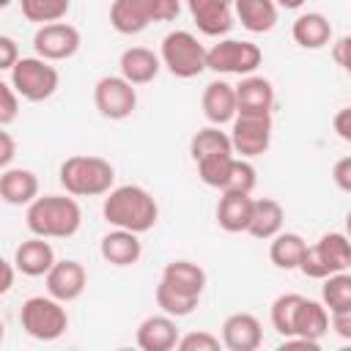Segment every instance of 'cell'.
Returning a JSON list of instances; mask_svg holds the SVG:
<instances>
[{
  "instance_id": "obj_44",
  "label": "cell",
  "mask_w": 351,
  "mask_h": 351,
  "mask_svg": "<svg viewBox=\"0 0 351 351\" xmlns=\"http://www.w3.org/2000/svg\"><path fill=\"white\" fill-rule=\"evenodd\" d=\"M332 329H335L337 337L351 340V307L340 310V313H332Z\"/></svg>"
},
{
  "instance_id": "obj_40",
  "label": "cell",
  "mask_w": 351,
  "mask_h": 351,
  "mask_svg": "<svg viewBox=\"0 0 351 351\" xmlns=\"http://www.w3.org/2000/svg\"><path fill=\"white\" fill-rule=\"evenodd\" d=\"M332 181L340 192H348L351 195V156H343L335 162L332 167Z\"/></svg>"
},
{
  "instance_id": "obj_11",
  "label": "cell",
  "mask_w": 351,
  "mask_h": 351,
  "mask_svg": "<svg viewBox=\"0 0 351 351\" xmlns=\"http://www.w3.org/2000/svg\"><path fill=\"white\" fill-rule=\"evenodd\" d=\"M271 132H274V121L271 115H247L239 112L230 123V143L236 156L244 159H255L263 156L271 145Z\"/></svg>"
},
{
  "instance_id": "obj_32",
  "label": "cell",
  "mask_w": 351,
  "mask_h": 351,
  "mask_svg": "<svg viewBox=\"0 0 351 351\" xmlns=\"http://www.w3.org/2000/svg\"><path fill=\"white\" fill-rule=\"evenodd\" d=\"M233 159H236L233 151H222V154H211V156L195 162V165H197V178H200L206 186L222 192V186H225V181H228V176H230Z\"/></svg>"
},
{
  "instance_id": "obj_4",
  "label": "cell",
  "mask_w": 351,
  "mask_h": 351,
  "mask_svg": "<svg viewBox=\"0 0 351 351\" xmlns=\"http://www.w3.org/2000/svg\"><path fill=\"white\" fill-rule=\"evenodd\" d=\"M178 14V0H112L110 25L121 36H134L143 33L151 22H173Z\"/></svg>"
},
{
  "instance_id": "obj_12",
  "label": "cell",
  "mask_w": 351,
  "mask_h": 351,
  "mask_svg": "<svg viewBox=\"0 0 351 351\" xmlns=\"http://www.w3.org/2000/svg\"><path fill=\"white\" fill-rule=\"evenodd\" d=\"M82 36L74 25L69 22H49V25H38V30L33 33V52L44 60H69L80 52Z\"/></svg>"
},
{
  "instance_id": "obj_33",
  "label": "cell",
  "mask_w": 351,
  "mask_h": 351,
  "mask_svg": "<svg viewBox=\"0 0 351 351\" xmlns=\"http://www.w3.org/2000/svg\"><path fill=\"white\" fill-rule=\"evenodd\" d=\"M321 302L326 304L329 315L351 307V271L329 274L321 285Z\"/></svg>"
},
{
  "instance_id": "obj_16",
  "label": "cell",
  "mask_w": 351,
  "mask_h": 351,
  "mask_svg": "<svg viewBox=\"0 0 351 351\" xmlns=\"http://www.w3.org/2000/svg\"><path fill=\"white\" fill-rule=\"evenodd\" d=\"M263 343V326L252 313H230L222 324V346L228 351H255Z\"/></svg>"
},
{
  "instance_id": "obj_38",
  "label": "cell",
  "mask_w": 351,
  "mask_h": 351,
  "mask_svg": "<svg viewBox=\"0 0 351 351\" xmlns=\"http://www.w3.org/2000/svg\"><path fill=\"white\" fill-rule=\"evenodd\" d=\"M222 346V337L206 332V329H197V332H186L184 337H178V351H219Z\"/></svg>"
},
{
  "instance_id": "obj_15",
  "label": "cell",
  "mask_w": 351,
  "mask_h": 351,
  "mask_svg": "<svg viewBox=\"0 0 351 351\" xmlns=\"http://www.w3.org/2000/svg\"><path fill=\"white\" fill-rule=\"evenodd\" d=\"M200 107H203V115H206L208 123H214V126L233 123V118L239 115L236 85H230L228 80H211V82L203 88Z\"/></svg>"
},
{
  "instance_id": "obj_13",
  "label": "cell",
  "mask_w": 351,
  "mask_h": 351,
  "mask_svg": "<svg viewBox=\"0 0 351 351\" xmlns=\"http://www.w3.org/2000/svg\"><path fill=\"white\" fill-rule=\"evenodd\" d=\"M44 282H47V293L49 296H55V299L69 304V302H74V299H80L85 293L88 271H85V266L80 261L63 258V261H55V266L47 271Z\"/></svg>"
},
{
  "instance_id": "obj_47",
  "label": "cell",
  "mask_w": 351,
  "mask_h": 351,
  "mask_svg": "<svg viewBox=\"0 0 351 351\" xmlns=\"http://www.w3.org/2000/svg\"><path fill=\"white\" fill-rule=\"evenodd\" d=\"M346 233H348V236H351V211H348V214H346Z\"/></svg>"
},
{
  "instance_id": "obj_8",
  "label": "cell",
  "mask_w": 351,
  "mask_h": 351,
  "mask_svg": "<svg viewBox=\"0 0 351 351\" xmlns=\"http://www.w3.org/2000/svg\"><path fill=\"white\" fill-rule=\"evenodd\" d=\"M8 82L16 88V93L25 101H47L49 96H55L60 85V74L52 66V60L30 55L16 60V66L8 71Z\"/></svg>"
},
{
  "instance_id": "obj_21",
  "label": "cell",
  "mask_w": 351,
  "mask_h": 351,
  "mask_svg": "<svg viewBox=\"0 0 351 351\" xmlns=\"http://www.w3.org/2000/svg\"><path fill=\"white\" fill-rule=\"evenodd\" d=\"M255 197L247 192H222L217 203V225L225 233H247Z\"/></svg>"
},
{
  "instance_id": "obj_36",
  "label": "cell",
  "mask_w": 351,
  "mask_h": 351,
  "mask_svg": "<svg viewBox=\"0 0 351 351\" xmlns=\"http://www.w3.org/2000/svg\"><path fill=\"white\" fill-rule=\"evenodd\" d=\"M255 184H258V173H255L252 162L244 159V156H236V159H233V167H230V176H228V181H225V186H222V192H247V195H252Z\"/></svg>"
},
{
  "instance_id": "obj_39",
  "label": "cell",
  "mask_w": 351,
  "mask_h": 351,
  "mask_svg": "<svg viewBox=\"0 0 351 351\" xmlns=\"http://www.w3.org/2000/svg\"><path fill=\"white\" fill-rule=\"evenodd\" d=\"M19 58H22V55H19L16 41H14L11 36H0V69H3V71H11Z\"/></svg>"
},
{
  "instance_id": "obj_35",
  "label": "cell",
  "mask_w": 351,
  "mask_h": 351,
  "mask_svg": "<svg viewBox=\"0 0 351 351\" xmlns=\"http://www.w3.org/2000/svg\"><path fill=\"white\" fill-rule=\"evenodd\" d=\"M19 8H22V16L27 22L49 25V22L66 19L71 0H19Z\"/></svg>"
},
{
  "instance_id": "obj_3",
  "label": "cell",
  "mask_w": 351,
  "mask_h": 351,
  "mask_svg": "<svg viewBox=\"0 0 351 351\" xmlns=\"http://www.w3.org/2000/svg\"><path fill=\"white\" fill-rule=\"evenodd\" d=\"M58 181L74 197H99L115 186V167L104 156L74 154L60 162Z\"/></svg>"
},
{
  "instance_id": "obj_2",
  "label": "cell",
  "mask_w": 351,
  "mask_h": 351,
  "mask_svg": "<svg viewBox=\"0 0 351 351\" xmlns=\"http://www.w3.org/2000/svg\"><path fill=\"white\" fill-rule=\"evenodd\" d=\"M25 225L33 236L44 239H71L82 228V208L74 195H38L27 211Z\"/></svg>"
},
{
  "instance_id": "obj_19",
  "label": "cell",
  "mask_w": 351,
  "mask_h": 351,
  "mask_svg": "<svg viewBox=\"0 0 351 351\" xmlns=\"http://www.w3.org/2000/svg\"><path fill=\"white\" fill-rule=\"evenodd\" d=\"M55 250L44 236H30L14 250L16 271L25 277H47V271L55 266Z\"/></svg>"
},
{
  "instance_id": "obj_6",
  "label": "cell",
  "mask_w": 351,
  "mask_h": 351,
  "mask_svg": "<svg viewBox=\"0 0 351 351\" xmlns=\"http://www.w3.org/2000/svg\"><path fill=\"white\" fill-rule=\"evenodd\" d=\"M351 269V236L332 230L324 233L315 244H307L299 271L310 280H326L329 274Z\"/></svg>"
},
{
  "instance_id": "obj_34",
  "label": "cell",
  "mask_w": 351,
  "mask_h": 351,
  "mask_svg": "<svg viewBox=\"0 0 351 351\" xmlns=\"http://www.w3.org/2000/svg\"><path fill=\"white\" fill-rule=\"evenodd\" d=\"M302 293H280L271 302V326L277 329L280 337H291L296 332V313L302 304Z\"/></svg>"
},
{
  "instance_id": "obj_22",
  "label": "cell",
  "mask_w": 351,
  "mask_h": 351,
  "mask_svg": "<svg viewBox=\"0 0 351 351\" xmlns=\"http://www.w3.org/2000/svg\"><path fill=\"white\" fill-rule=\"evenodd\" d=\"M118 66H121V74L132 85H148L159 77L162 58L148 47H126L118 58Z\"/></svg>"
},
{
  "instance_id": "obj_31",
  "label": "cell",
  "mask_w": 351,
  "mask_h": 351,
  "mask_svg": "<svg viewBox=\"0 0 351 351\" xmlns=\"http://www.w3.org/2000/svg\"><path fill=\"white\" fill-rule=\"evenodd\" d=\"M154 299H156V307H159L162 313L173 315V318H184V315H189V313L197 307V302H200V296L184 293V291L167 285L165 280H159V285H156V291H154Z\"/></svg>"
},
{
  "instance_id": "obj_26",
  "label": "cell",
  "mask_w": 351,
  "mask_h": 351,
  "mask_svg": "<svg viewBox=\"0 0 351 351\" xmlns=\"http://www.w3.org/2000/svg\"><path fill=\"white\" fill-rule=\"evenodd\" d=\"M282 222H285V208H282L274 197H255L252 219H250L247 233H250L252 239L271 241V239L282 230Z\"/></svg>"
},
{
  "instance_id": "obj_28",
  "label": "cell",
  "mask_w": 351,
  "mask_h": 351,
  "mask_svg": "<svg viewBox=\"0 0 351 351\" xmlns=\"http://www.w3.org/2000/svg\"><path fill=\"white\" fill-rule=\"evenodd\" d=\"M307 252V241L299 236V233H288V230H280L271 241H269V258L277 269L282 271H293L302 266V258Z\"/></svg>"
},
{
  "instance_id": "obj_20",
  "label": "cell",
  "mask_w": 351,
  "mask_h": 351,
  "mask_svg": "<svg viewBox=\"0 0 351 351\" xmlns=\"http://www.w3.org/2000/svg\"><path fill=\"white\" fill-rule=\"evenodd\" d=\"M236 99H239V112L247 115H271L274 110V85L261 77V74H247L236 85Z\"/></svg>"
},
{
  "instance_id": "obj_17",
  "label": "cell",
  "mask_w": 351,
  "mask_h": 351,
  "mask_svg": "<svg viewBox=\"0 0 351 351\" xmlns=\"http://www.w3.org/2000/svg\"><path fill=\"white\" fill-rule=\"evenodd\" d=\"M99 255L110 263V266H134L143 258V241L140 233L134 230H123V228H112L110 233L101 236L99 241Z\"/></svg>"
},
{
  "instance_id": "obj_37",
  "label": "cell",
  "mask_w": 351,
  "mask_h": 351,
  "mask_svg": "<svg viewBox=\"0 0 351 351\" xmlns=\"http://www.w3.org/2000/svg\"><path fill=\"white\" fill-rule=\"evenodd\" d=\"M19 107H22V96L16 93V88L8 80L0 82V126H11L19 115Z\"/></svg>"
},
{
  "instance_id": "obj_27",
  "label": "cell",
  "mask_w": 351,
  "mask_h": 351,
  "mask_svg": "<svg viewBox=\"0 0 351 351\" xmlns=\"http://www.w3.org/2000/svg\"><path fill=\"white\" fill-rule=\"evenodd\" d=\"M159 280H165L167 285L178 288L184 293H192V296H203V291H206V271H203V266H197L195 261H184V258L165 263Z\"/></svg>"
},
{
  "instance_id": "obj_48",
  "label": "cell",
  "mask_w": 351,
  "mask_h": 351,
  "mask_svg": "<svg viewBox=\"0 0 351 351\" xmlns=\"http://www.w3.org/2000/svg\"><path fill=\"white\" fill-rule=\"evenodd\" d=\"M11 3H14V0H0V5H3V8H8Z\"/></svg>"
},
{
  "instance_id": "obj_29",
  "label": "cell",
  "mask_w": 351,
  "mask_h": 351,
  "mask_svg": "<svg viewBox=\"0 0 351 351\" xmlns=\"http://www.w3.org/2000/svg\"><path fill=\"white\" fill-rule=\"evenodd\" d=\"M329 310L324 302H315V299H302L299 304V313H296V332L293 335H302V337H310V340H318L329 332Z\"/></svg>"
},
{
  "instance_id": "obj_45",
  "label": "cell",
  "mask_w": 351,
  "mask_h": 351,
  "mask_svg": "<svg viewBox=\"0 0 351 351\" xmlns=\"http://www.w3.org/2000/svg\"><path fill=\"white\" fill-rule=\"evenodd\" d=\"M14 271H16V263L14 261H3V282H0V293H8L14 288Z\"/></svg>"
},
{
  "instance_id": "obj_23",
  "label": "cell",
  "mask_w": 351,
  "mask_h": 351,
  "mask_svg": "<svg viewBox=\"0 0 351 351\" xmlns=\"http://www.w3.org/2000/svg\"><path fill=\"white\" fill-rule=\"evenodd\" d=\"M0 197L8 206H30L38 197V176L27 167H3Z\"/></svg>"
},
{
  "instance_id": "obj_30",
  "label": "cell",
  "mask_w": 351,
  "mask_h": 351,
  "mask_svg": "<svg viewBox=\"0 0 351 351\" xmlns=\"http://www.w3.org/2000/svg\"><path fill=\"white\" fill-rule=\"evenodd\" d=\"M222 151H233V143H230V132H222L219 126L208 123L203 129H197L189 140V156L195 162L211 156V154H222ZM236 154V151H233Z\"/></svg>"
},
{
  "instance_id": "obj_1",
  "label": "cell",
  "mask_w": 351,
  "mask_h": 351,
  "mask_svg": "<svg viewBox=\"0 0 351 351\" xmlns=\"http://www.w3.org/2000/svg\"><path fill=\"white\" fill-rule=\"evenodd\" d=\"M101 214H104L107 225H112V228L148 233L159 222V203L145 186L121 184V186H112L104 195Z\"/></svg>"
},
{
  "instance_id": "obj_46",
  "label": "cell",
  "mask_w": 351,
  "mask_h": 351,
  "mask_svg": "<svg viewBox=\"0 0 351 351\" xmlns=\"http://www.w3.org/2000/svg\"><path fill=\"white\" fill-rule=\"evenodd\" d=\"M280 8H285V11H296V8H302L304 5V0H274Z\"/></svg>"
},
{
  "instance_id": "obj_10",
  "label": "cell",
  "mask_w": 351,
  "mask_h": 351,
  "mask_svg": "<svg viewBox=\"0 0 351 351\" xmlns=\"http://www.w3.org/2000/svg\"><path fill=\"white\" fill-rule=\"evenodd\" d=\"M93 104L107 121H126L137 110V88L123 74H107L93 85Z\"/></svg>"
},
{
  "instance_id": "obj_14",
  "label": "cell",
  "mask_w": 351,
  "mask_h": 351,
  "mask_svg": "<svg viewBox=\"0 0 351 351\" xmlns=\"http://www.w3.org/2000/svg\"><path fill=\"white\" fill-rule=\"evenodd\" d=\"M186 8L192 14V22L203 36L222 38L230 33L236 14H233V0H186Z\"/></svg>"
},
{
  "instance_id": "obj_43",
  "label": "cell",
  "mask_w": 351,
  "mask_h": 351,
  "mask_svg": "<svg viewBox=\"0 0 351 351\" xmlns=\"http://www.w3.org/2000/svg\"><path fill=\"white\" fill-rule=\"evenodd\" d=\"M14 156H16V143L8 132V126H3L0 129V167H11Z\"/></svg>"
},
{
  "instance_id": "obj_41",
  "label": "cell",
  "mask_w": 351,
  "mask_h": 351,
  "mask_svg": "<svg viewBox=\"0 0 351 351\" xmlns=\"http://www.w3.org/2000/svg\"><path fill=\"white\" fill-rule=\"evenodd\" d=\"M332 58H335V63L351 77V36H340V38L332 44Z\"/></svg>"
},
{
  "instance_id": "obj_7",
  "label": "cell",
  "mask_w": 351,
  "mask_h": 351,
  "mask_svg": "<svg viewBox=\"0 0 351 351\" xmlns=\"http://www.w3.org/2000/svg\"><path fill=\"white\" fill-rule=\"evenodd\" d=\"M206 52L208 49L189 30H170L162 38V47H159L162 66L178 80H192V77L203 74L208 69L206 66Z\"/></svg>"
},
{
  "instance_id": "obj_25",
  "label": "cell",
  "mask_w": 351,
  "mask_h": 351,
  "mask_svg": "<svg viewBox=\"0 0 351 351\" xmlns=\"http://www.w3.org/2000/svg\"><path fill=\"white\" fill-rule=\"evenodd\" d=\"M233 14L250 33H269L277 25L280 5L274 0H233Z\"/></svg>"
},
{
  "instance_id": "obj_5",
  "label": "cell",
  "mask_w": 351,
  "mask_h": 351,
  "mask_svg": "<svg viewBox=\"0 0 351 351\" xmlns=\"http://www.w3.org/2000/svg\"><path fill=\"white\" fill-rule=\"evenodd\" d=\"M63 304L66 302H60L49 293L25 299L19 307V324L25 329V335L33 340H41V343H52V340L63 337L69 329V313Z\"/></svg>"
},
{
  "instance_id": "obj_24",
  "label": "cell",
  "mask_w": 351,
  "mask_h": 351,
  "mask_svg": "<svg viewBox=\"0 0 351 351\" xmlns=\"http://www.w3.org/2000/svg\"><path fill=\"white\" fill-rule=\"evenodd\" d=\"M291 38L302 49H324L326 44H332V22L321 11L299 14L291 25Z\"/></svg>"
},
{
  "instance_id": "obj_9",
  "label": "cell",
  "mask_w": 351,
  "mask_h": 351,
  "mask_svg": "<svg viewBox=\"0 0 351 351\" xmlns=\"http://www.w3.org/2000/svg\"><path fill=\"white\" fill-rule=\"evenodd\" d=\"M261 63H263L261 47L252 41H244V38H219L206 52V66L214 74L247 77V74H255Z\"/></svg>"
},
{
  "instance_id": "obj_18",
  "label": "cell",
  "mask_w": 351,
  "mask_h": 351,
  "mask_svg": "<svg viewBox=\"0 0 351 351\" xmlns=\"http://www.w3.org/2000/svg\"><path fill=\"white\" fill-rule=\"evenodd\" d=\"M178 326H176V318L167 315V313H159V315H148L140 321L137 326V346L143 351H173L178 346Z\"/></svg>"
},
{
  "instance_id": "obj_42",
  "label": "cell",
  "mask_w": 351,
  "mask_h": 351,
  "mask_svg": "<svg viewBox=\"0 0 351 351\" xmlns=\"http://www.w3.org/2000/svg\"><path fill=\"white\" fill-rule=\"evenodd\" d=\"M332 126H335V134L351 145V107H340L332 118Z\"/></svg>"
}]
</instances>
